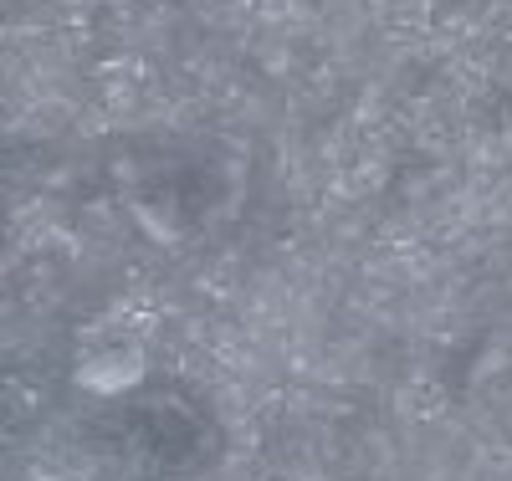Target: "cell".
<instances>
[{
	"mask_svg": "<svg viewBox=\"0 0 512 481\" xmlns=\"http://www.w3.org/2000/svg\"><path fill=\"white\" fill-rule=\"evenodd\" d=\"M113 195L164 246H205L241 215L246 164L210 139L128 144L108 164Z\"/></svg>",
	"mask_w": 512,
	"mask_h": 481,
	"instance_id": "1",
	"label": "cell"
}]
</instances>
